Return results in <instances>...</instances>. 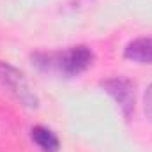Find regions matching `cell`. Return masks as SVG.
<instances>
[{
    "instance_id": "obj_6",
    "label": "cell",
    "mask_w": 152,
    "mask_h": 152,
    "mask_svg": "<svg viewBox=\"0 0 152 152\" xmlns=\"http://www.w3.org/2000/svg\"><path fill=\"white\" fill-rule=\"evenodd\" d=\"M143 110H145V115L152 120V83L149 85V88L143 96Z\"/></svg>"
},
{
    "instance_id": "obj_4",
    "label": "cell",
    "mask_w": 152,
    "mask_h": 152,
    "mask_svg": "<svg viewBox=\"0 0 152 152\" xmlns=\"http://www.w3.org/2000/svg\"><path fill=\"white\" fill-rule=\"evenodd\" d=\"M124 58L136 64H152V36L133 39L124 48Z\"/></svg>"
},
{
    "instance_id": "obj_3",
    "label": "cell",
    "mask_w": 152,
    "mask_h": 152,
    "mask_svg": "<svg viewBox=\"0 0 152 152\" xmlns=\"http://www.w3.org/2000/svg\"><path fill=\"white\" fill-rule=\"evenodd\" d=\"M101 88L113 99L126 120H131L134 115L136 104V94H134V83L126 76H112L101 81Z\"/></svg>"
},
{
    "instance_id": "obj_5",
    "label": "cell",
    "mask_w": 152,
    "mask_h": 152,
    "mask_svg": "<svg viewBox=\"0 0 152 152\" xmlns=\"http://www.w3.org/2000/svg\"><path fill=\"white\" fill-rule=\"evenodd\" d=\"M32 142L37 145L41 152H58L60 151V140L58 136L46 126H34L30 131Z\"/></svg>"
},
{
    "instance_id": "obj_2",
    "label": "cell",
    "mask_w": 152,
    "mask_h": 152,
    "mask_svg": "<svg viewBox=\"0 0 152 152\" xmlns=\"http://www.w3.org/2000/svg\"><path fill=\"white\" fill-rule=\"evenodd\" d=\"M0 85L25 108L36 110L39 106L37 94L27 81L25 75L18 67L11 66L9 62H4V60H0Z\"/></svg>"
},
{
    "instance_id": "obj_1",
    "label": "cell",
    "mask_w": 152,
    "mask_h": 152,
    "mask_svg": "<svg viewBox=\"0 0 152 152\" xmlns=\"http://www.w3.org/2000/svg\"><path fill=\"white\" fill-rule=\"evenodd\" d=\"M94 51L87 44H76L64 50L36 51L30 55L32 66L44 75L57 78H76L94 64Z\"/></svg>"
}]
</instances>
